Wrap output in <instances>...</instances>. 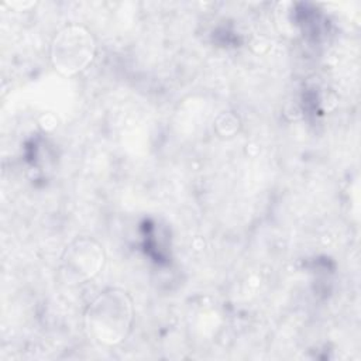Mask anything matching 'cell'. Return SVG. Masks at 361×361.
Instances as JSON below:
<instances>
[{
    "mask_svg": "<svg viewBox=\"0 0 361 361\" xmlns=\"http://www.w3.org/2000/svg\"><path fill=\"white\" fill-rule=\"evenodd\" d=\"M134 306L127 292L107 289L102 292L87 307L85 323L89 336L100 344L117 345L131 331Z\"/></svg>",
    "mask_w": 361,
    "mask_h": 361,
    "instance_id": "cell-1",
    "label": "cell"
},
{
    "mask_svg": "<svg viewBox=\"0 0 361 361\" xmlns=\"http://www.w3.org/2000/svg\"><path fill=\"white\" fill-rule=\"evenodd\" d=\"M103 248L92 238H78L66 248V268L82 279L94 276L103 267Z\"/></svg>",
    "mask_w": 361,
    "mask_h": 361,
    "instance_id": "cell-3",
    "label": "cell"
},
{
    "mask_svg": "<svg viewBox=\"0 0 361 361\" xmlns=\"http://www.w3.org/2000/svg\"><path fill=\"white\" fill-rule=\"evenodd\" d=\"M96 54L93 34L78 24L61 28L51 44V61L62 75H76L86 69Z\"/></svg>",
    "mask_w": 361,
    "mask_h": 361,
    "instance_id": "cell-2",
    "label": "cell"
}]
</instances>
